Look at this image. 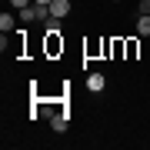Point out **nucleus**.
I'll use <instances>...</instances> for the list:
<instances>
[{"mask_svg": "<svg viewBox=\"0 0 150 150\" xmlns=\"http://www.w3.org/2000/svg\"><path fill=\"white\" fill-rule=\"evenodd\" d=\"M140 13H150V0H140V7H137V17Z\"/></svg>", "mask_w": 150, "mask_h": 150, "instance_id": "nucleus-8", "label": "nucleus"}, {"mask_svg": "<svg viewBox=\"0 0 150 150\" xmlns=\"http://www.w3.org/2000/svg\"><path fill=\"white\" fill-rule=\"evenodd\" d=\"M33 4H47V7H50V4H54V0H33Z\"/></svg>", "mask_w": 150, "mask_h": 150, "instance_id": "nucleus-10", "label": "nucleus"}, {"mask_svg": "<svg viewBox=\"0 0 150 150\" xmlns=\"http://www.w3.org/2000/svg\"><path fill=\"white\" fill-rule=\"evenodd\" d=\"M137 33H140V37L150 33V13H140V17H137Z\"/></svg>", "mask_w": 150, "mask_h": 150, "instance_id": "nucleus-6", "label": "nucleus"}, {"mask_svg": "<svg viewBox=\"0 0 150 150\" xmlns=\"http://www.w3.org/2000/svg\"><path fill=\"white\" fill-rule=\"evenodd\" d=\"M67 13H70V0H54V4H50V17H60V20H64Z\"/></svg>", "mask_w": 150, "mask_h": 150, "instance_id": "nucleus-2", "label": "nucleus"}, {"mask_svg": "<svg viewBox=\"0 0 150 150\" xmlns=\"http://www.w3.org/2000/svg\"><path fill=\"white\" fill-rule=\"evenodd\" d=\"M13 7H30V0H10Z\"/></svg>", "mask_w": 150, "mask_h": 150, "instance_id": "nucleus-9", "label": "nucleus"}, {"mask_svg": "<svg viewBox=\"0 0 150 150\" xmlns=\"http://www.w3.org/2000/svg\"><path fill=\"white\" fill-rule=\"evenodd\" d=\"M113 4H117V0H113Z\"/></svg>", "mask_w": 150, "mask_h": 150, "instance_id": "nucleus-11", "label": "nucleus"}, {"mask_svg": "<svg viewBox=\"0 0 150 150\" xmlns=\"http://www.w3.org/2000/svg\"><path fill=\"white\" fill-rule=\"evenodd\" d=\"M47 33H60V17H47Z\"/></svg>", "mask_w": 150, "mask_h": 150, "instance_id": "nucleus-7", "label": "nucleus"}, {"mask_svg": "<svg viewBox=\"0 0 150 150\" xmlns=\"http://www.w3.org/2000/svg\"><path fill=\"white\" fill-rule=\"evenodd\" d=\"M17 20H20V17H13V13H0V30L10 33V30L17 27Z\"/></svg>", "mask_w": 150, "mask_h": 150, "instance_id": "nucleus-4", "label": "nucleus"}, {"mask_svg": "<svg viewBox=\"0 0 150 150\" xmlns=\"http://www.w3.org/2000/svg\"><path fill=\"white\" fill-rule=\"evenodd\" d=\"M103 87H107V77H103V74H90V77H87V90L100 93Z\"/></svg>", "mask_w": 150, "mask_h": 150, "instance_id": "nucleus-1", "label": "nucleus"}, {"mask_svg": "<svg viewBox=\"0 0 150 150\" xmlns=\"http://www.w3.org/2000/svg\"><path fill=\"white\" fill-rule=\"evenodd\" d=\"M50 127H54L57 134H64V130L70 127V117H67V113H54V117H50Z\"/></svg>", "mask_w": 150, "mask_h": 150, "instance_id": "nucleus-3", "label": "nucleus"}, {"mask_svg": "<svg viewBox=\"0 0 150 150\" xmlns=\"http://www.w3.org/2000/svg\"><path fill=\"white\" fill-rule=\"evenodd\" d=\"M17 17H20V23H33V20H37V10H33V4H30V7H20V10H17Z\"/></svg>", "mask_w": 150, "mask_h": 150, "instance_id": "nucleus-5", "label": "nucleus"}]
</instances>
